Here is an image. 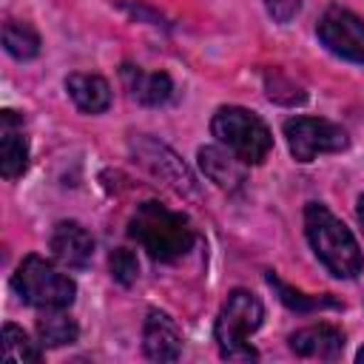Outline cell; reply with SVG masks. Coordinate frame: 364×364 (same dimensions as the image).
<instances>
[{
    "instance_id": "15",
    "label": "cell",
    "mask_w": 364,
    "mask_h": 364,
    "mask_svg": "<svg viewBox=\"0 0 364 364\" xmlns=\"http://www.w3.org/2000/svg\"><path fill=\"white\" fill-rule=\"evenodd\" d=\"M37 336L43 347H63V344L77 341L80 327L63 310H43V316L37 318Z\"/></svg>"
},
{
    "instance_id": "4",
    "label": "cell",
    "mask_w": 364,
    "mask_h": 364,
    "mask_svg": "<svg viewBox=\"0 0 364 364\" xmlns=\"http://www.w3.org/2000/svg\"><path fill=\"white\" fill-rule=\"evenodd\" d=\"M262 318H264L262 301L250 290H242V287L233 290L225 299V304L216 316V327H213L222 358H230V361L256 358V350L250 347L247 338H250V333H256L262 327Z\"/></svg>"
},
{
    "instance_id": "16",
    "label": "cell",
    "mask_w": 364,
    "mask_h": 364,
    "mask_svg": "<svg viewBox=\"0 0 364 364\" xmlns=\"http://www.w3.org/2000/svg\"><path fill=\"white\" fill-rule=\"evenodd\" d=\"M3 46H6V51H9L11 57H17V60H31V57H37V51H40V37H37V31H34L28 23L9 20V23L3 26Z\"/></svg>"
},
{
    "instance_id": "6",
    "label": "cell",
    "mask_w": 364,
    "mask_h": 364,
    "mask_svg": "<svg viewBox=\"0 0 364 364\" xmlns=\"http://www.w3.org/2000/svg\"><path fill=\"white\" fill-rule=\"evenodd\" d=\"M284 139L296 162H313L318 154L347 148V131L324 117H293L284 122Z\"/></svg>"
},
{
    "instance_id": "17",
    "label": "cell",
    "mask_w": 364,
    "mask_h": 364,
    "mask_svg": "<svg viewBox=\"0 0 364 364\" xmlns=\"http://www.w3.org/2000/svg\"><path fill=\"white\" fill-rule=\"evenodd\" d=\"M3 358L6 361H14V364L40 361V347L17 324H6L3 327Z\"/></svg>"
},
{
    "instance_id": "12",
    "label": "cell",
    "mask_w": 364,
    "mask_h": 364,
    "mask_svg": "<svg viewBox=\"0 0 364 364\" xmlns=\"http://www.w3.org/2000/svg\"><path fill=\"white\" fill-rule=\"evenodd\" d=\"M199 165H202L205 176L225 191H236L245 182V162L239 156H233L228 148H216V145L199 148Z\"/></svg>"
},
{
    "instance_id": "8",
    "label": "cell",
    "mask_w": 364,
    "mask_h": 364,
    "mask_svg": "<svg viewBox=\"0 0 364 364\" xmlns=\"http://www.w3.org/2000/svg\"><path fill=\"white\" fill-rule=\"evenodd\" d=\"M51 253L63 267H85L94 256V239L80 222H57L51 230Z\"/></svg>"
},
{
    "instance_id": "14",
    "label": "cell",
    "mask_w": 364,
    "mask_h": 364,
    "mask_svg": "<svg viewBox=\"0 0 364 364\" xmlns=\"http://www.w3.org/2000/svg\"><path fill=\"white\" fill-rule=\"evenodd\" d=\"M65 88L74 105L85 114H100L111 105V85L100 74H71L65 80Z\"/></svg>"
},
{
    "instance_id": "1",
    "label": "cell",
    "mask_w": 364,
    "mask_h": 364,
    "mask_svg": "<svg viewBox=\"0 0 364 364\" xmlns=\"http://www.w3.org/2000/svg\"><path fill=\"white\" fill-rule=\"evenodd\" d=\"M304 233L318 262L338 279H355L364 270V256L350 228L333 216L324 205L310 202L304 208Z\"/></svg>"
},
{
    "instance_id": "19",
    "label": "cell",
    "mask_w": 364,
    "mask_h": 364,
    "mask_svg": "<svg viewBox=\"0 0 364 364\" xmlns=\"http://www.w3.org/2000/svg\"><path fill=\"white\" fill-rule=\"evenodd\" d=\"M111 276H114L122 287H128V284L136 282V276H139V262H136V256H134L128 247H117V250L111 253Z\"/></svg>"
},
{
    "instance_id": "9",
    "label": "cell",
    "mask_w": 364,
    "mask_h": 364,
    "mask_svg": "<svg viewBox=\"0 0 364 364\" xmlns=\"http://www.w3.org/2000/svg\"><path fill=\"white\" fill-rule=\"evenodd\" d=\"M142 350L151 361H176L182 353V336L173 318L162 310H151L142 330Z\"/></svg>"
},
{
    "instance_id": "10",
    "label": "cell",
    "mask_w": 364,
    "mask_h": 364,
    "mask_svg": "<svg viewBox=\"0 0 364 364\" xmlns=\"http://www.w3.org/2000/svg\"><path fill=\"white\" fill-rule=\"evenodd\" d=\"M290 350L301 358L336 361L344 350V333L333 324H310L290 336Z\"/></svg>"
},
{
    "instance_id": "3",
    "label": "cell",
    "mask_w": 364,
    "mask_h": 364,
    "mask_svg": "<svg viewBox=\"0 0 364 364\" xmlns=\"http://www.w3.org/2000/svg\"><path fill=\"white\" fill-rule=\"evenodd\" d=\"M210 131L219 145L239 156L245 165L264 162L273 148V134L264 119L242 105H222L210 119Z\"/></svg>"
},
{
    "instance_id": "7",
    "label": "cell",
    "mask_w": 364,
    "mask_h": 364,
    "mask_svg": "<svg viewBox=\"0 0 364 364\" xmlns=\"http://www.w3.org/2000/svg\"><path fill=\"white\" fill-rule=\"evenodd\" d=\"M318 40L327 51H333L341 60L364 63V20L341 6H330L318 17Z\"/></svg>"
},
{
    "instance_id": "5",
    "label": "cell",
    "mask_w": 364,
    "mask_h": 364,
    "mask_svg": "<svg viewBox=\"0 0 364 364\" xmlns=\"http://www.w3.org/2000/svg\"><path fill=\"white\" fill-rule=\"evenodd\" d=\"M11 284L23 296V301L37 310H65L77 296V284L37 253L26 256L17 264Z\"/></svg>"
},
{
    "instance_id": "22",
    "label": "cell",
    "mask_w": 364,
    "mask_h": 364,
    "mask_svg": "<svg viewBox=\"0 0 364 364\" xmlns=\"http://www.w3.org/2000/svg\"><path fill=\"white\" fill-rule=\"evenodd\" d=\"M355 361H361V364H364V347H361V350L355 353Z\"/></svg>"
},
{
    "instance_id": "20",
    "label": "cell",
    "mask_w": 364,
    "mask_h": 364,
    "mask_svg": "<svg viewBox=\"0 0 364 364\" xmlns=\"http://www.w3.org/2000/svg\"><path fill=\"white\" fill-rule=\"evenodd\" d=\"M262 3H264L267 14H270L273 20H279V23L293 20V17L299 14V9H301V0H262Z\"/></svg>"
},
{
    "instance_id": "18",
    "label": "cell",
    "mask_w": 364,
    "mask_h": 364,
    "mask_svg": "<svg viewBox=\"0 0 364 364\" xmlns=\"http://www.w3.org/2000/svg\"><path fill=\"white\" fill-rule=\"evenodd\" d=\"M267 282L279 290V299L290 307V310H299V313H307V310H316V307H336V301H330V299H307L304 293H299V290H293V287H287L282 279H276L273 273H267Z\"/></svg>"
},
{
    "instance_id": "11",
    "label": "cell",
    "mask_w": 364,
    "mask_h": 364,
    "mask_svg": "<svg viewBox=\"0 0 364 364\" xmlns=\"http://www.w3.org/2000/svg\"><path fill=\"white\" fill-rule=\"evenodd\" d=\"M28 165V139L23 119L14 111L0 114V171L6 179H17Z\"/></svg>"
},
{
    "instance_id": "2",
    "label": "cell",
    "mask_w": 364,
    "mask_h": 364,
    "mask_svg": "<svg viewBox=\"0 0 364 364\" xmlns=\"http://www.w3.org/2000/svg\"><path fill=\"white\" fill-rule=\"evenodd\" d=\"M128 233L156 262H173L193 245V228H191L188 216H182L154 199L142 202L134 210Z\"/></svg>"
},
{
    "instance_id": "21",
    "label": "cell",
    "mask_w": 364,
    "mask_h": 364,
    "mask_svg": "<svg viewBox=\"0 0 364 364\" xmlns=\"http://www.w3.org/2000/svg\"><path fill=\"white\" fill-rule=\"evenodd\" d=\"M355 216H358V225L364 228V193L358 196V205H355Z\"/></svg>"
},
{
    "instance_id": "13",
    "label": "cell",
    "mask_w": 364,
    "mask_h": 364,
    "mask_svg": "<svg viewBox=\"0 0 364 364\" xmlns=\"http://www.w3.org/2000/svg\"><path fill=\"white\" fill-rule=\"evenodd\" d=\"M122 80H125V88L134 100L145 102V105H162L171 100L173 94V82L165 71H139L134 65H125L122 68Z\"/></svg>"
}]
</instances>
